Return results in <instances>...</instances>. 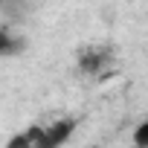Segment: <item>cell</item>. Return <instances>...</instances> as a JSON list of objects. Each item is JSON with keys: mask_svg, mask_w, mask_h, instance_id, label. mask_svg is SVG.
<instances>
[{"mask_svg": "<svg viewBox=\"0 0 148 148\" xmlns=\"http://www.w3.org/2000/svg\"><path fill=\"white\" fill-rule=\"evenodd\" d=\"M73 131H76V119H55L52 125L41 128V136L35 142V148H64L67 139L73 136Z\"/></svg>", "mask_w": 148, "mask_h": 148, "instance_id": "obj_1", "label": "cell"}, {"mask_svg": "<svg viewBox=\"0 0 148 148\" xmlns=\"http://www.w3.org/2000/svg\"><path fill=\"white\" fill-rule=\"evenodd\" d=\"M108 49L105 47H87V49H82L79 52V67L84 70V73H102V67L108 64Z\"/></svg>", "mask_w": 148, "mask_h": 148, "instance_id": "obj_2", "label": "cell"}, {"mask_svg": "<svg viewBox=\"0 0 148 148\" xmlns=\"http://www.w3.org/2000/svg\"><path fill=\"white\" fill-rule=\"evenodd\" d=\"M38 136H41V128H38V125H32V128H26V131H21L18 136H12L6 148H35V142H38Z\"/></svg>", "mask_w": 148, "mask_h": 148, "instance_id": "obj_3", "label": "cell"}, {"mask_svg": "<svg viewBox=\"0 0 148 148\" xmlns=\"http://www.w3.org/2000/svg\"><path fill=\"white\" fill-rule=\"evenodd\" d=\"M134 148H148V122H139L134 131Z\"/></svg>", "mask_w": 148, "mask_h": 148, "instance_id": "obj_4", "label": "cell"}, {"mask_svg": "<svg viewBox=\"0 0 148 148\" xmlns=\"http://www.w3.org/2000/svg\"><path fill=\"white\" fill-rule=\"evenodd\" d=\"M9 52H15V38L6 29H0V55H9Z\"/></svg>", "mask_w": 148, "mask_h": 148, "instance_id": "obj_5", "label": "cell"}, {"mask_svg": "<svg viewBox=\"0 0 148 148\" xmlns=\"http://www.w3.org/2000/svg\"><path fill=\"white\" fill-rule=\"evenodd\" d=\"M131 148H134V145H131Z\"/></svg>", "mask_w": 148, "mask_h": 148, "instance_id": "obj_6", "label": "cell"}]
</instances>
